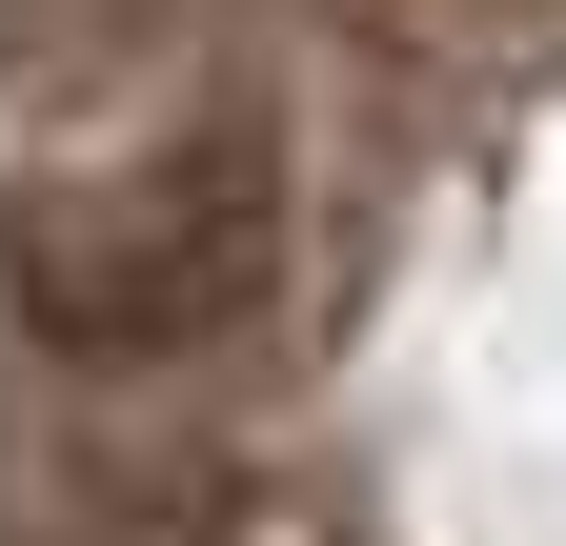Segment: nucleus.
I'll return each mask as SVG.
<instances>
[{"label": "nucleus", "instance_id": "f257e3e1", "mask_svg": "<svg viewBox=\"0 0 566 546\" xmlns=\"http://www.w3.org/2000/svg\"><path fill=\"white\" fill-rule=\"evenodd\" d=\"M263 243H283L263 143L243 122H182V143H142L122 182L0 223V304H21L41 345H82V365H182V345H223L263 304Z\"/></svg>", "mask_w": 566, "mask_h": 546}]
</instances>
